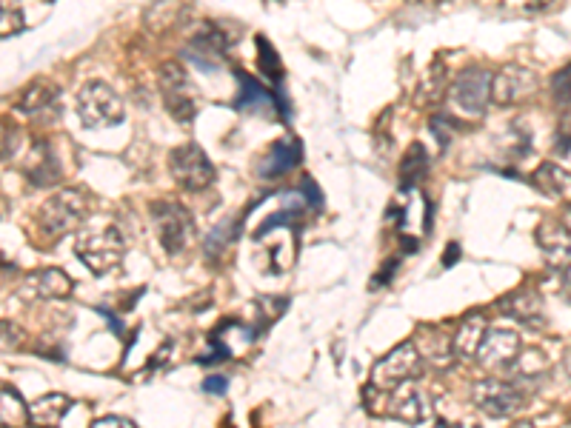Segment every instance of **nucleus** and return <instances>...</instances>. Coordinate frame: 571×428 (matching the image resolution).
I'll use <instances>...</instances> for the list:
<instances>
[{
  "label": "nucleus",
  "mask_w": 571,
  "mask_h": 428,
  "mask_svg": "<svg viewBox=\"0 0 571 428\" xmlns=\"http://www.w3.org/2000/svg\"><path fill=\"white\" fill-rule=\"evenodd\" d=\"M457 257H460V246H457V243H449V249L443 252V266H446V269L454 266V263H457Z\"/></svg>",
  "instance_id": "40"
},
{
  "label": "nucleus",
  "mask_w": 571,
  "mask_h": 428,
  "mask_svg": "<svg viewBox=\"0 0 571 428\" xmlns=\"http://www.w3.org/2000/svg\"><path fill=\"white\" fill-rule=\"evenodd\" d=\"M532 183L543 192V195L554 197V200H560V203H571V175L566 169H560V166H554V163H543L537 172H534Z\"/></svg>",
  "instance_id": "25"
},
{
  "label": "nucleus",
  "mask_w": 571,
  "mask_h": 428,
  "mask_svg": "<svg viewBox=\"0 0 571 428\" xmlns=\"http://www.w3.org/2000/svg\"><path fill=\"white\" fill-rule=\"evenodd\" d=\"M158 83L166 112L175 117L180 126L195 123L200 98H197V89L192 86L189 72L183 69V63H178V60H166V63L158 69Z\"/></svg>",
  "instance_id": "5"
},
{
  "label": "nucleus",
  "mask_w": 571,
  "mask_h": 428,
  "mask_svg": "<svg viewBox=\"0 0 571 428\" xmlns=\"http://www.w3.org/2000/svg\"><path fill=\"white\" fill-rule=\"evenodd\" d=\"M512 428H540V426H534V423H526V420H520V423H514Z\"/></svg>",
  "instance_id": "41"
},
{
  "label": "nucleus",
  "mask_w": 571,
  "mask_h": 428,
  "mask_svg": "<svg viewBox=\"0 0 571 428\" xmlns=\"http://www.w3.org/2000/svg\"><path fill=\"white\" fill-rule=\"evenodd\" d=\"M89 217V195L80 189H60L38 209L40 232L49 237H63L75 232Z\"/></svg>",
  "instance_id": "3"
},
{
  "label": "nucleus",
  "mask_w": 571,
  "mask_h": 428,
  "mask_svg": "<svg viewBox=\"0 0 571 428\" xmlns=\"http://www.w3.org/2000/svg\"><path fill=\"white\" fill-rule=\"evenodd\" d=\"M537 92V75L520 63H506L492 80V100L497 106L523 103Z\"/></svg>",
  "instance_id": "14"
},
{
  "label": "nucleus",
  "mask_w": 571,
  "mask_h": 428,
  "mask_svg": "<svg viewBox=\"0 0 571 428\" xmlns=\"http://www.w3.org/2000/svg\"><path fill=\"white\" fill-rule=\"evenodd\" d=\"M29 289L38 294L40 300H66L75 292V283L60 269H38L35 274H29Z\"/></svg>",
  "instance_id": "24"
},
{
  "label": "nucleus",
  "mask_w": 571,
  "mask_h": 428,
  "mask_svg": "<svg viewBox=\"0 0 571 428\" xmlns=\"http://www.w3.org/2000/svg\"><path fill=\"white\" fill-rule=\"evenodd\" d=\"M92 428H138L132 420H126V417H100L92 423Z\"/></svg>",
  "instance_id": "38"
},
{
  "label": "nucleus",
  "mask_w": 571,
  "mask_h": 428,
  "mask_svg": "<svg viewBox=\"0 0 571 428\" xmlns=\"http://www.w3.org/2000/svg\"><path fill=\"white\" fill-rule=\"evenodd\" d=\"M186 58L195 63L200 72H217L226 63V52H229V38L220 32L217 23H203L197 29L192 40L186 43Z\"/></svg>",
  "instance_id": "13"
},
{
  "label": "nucleus",
  "mask_w": 571,
  "mask_h": 428,
  "mask_svg": "<svg viewBox=\"0 0 571 428\" xmlns=\"http://www.w3.org/2000/svg\"><path fill=\"white\" fill-rule=\"evenodd\" d=\"M75 252L92 274H109L118 269L123 254H126V237L115 223L89 226L78 234Z\"/></svg>",
  "instance_id": "1"
},
{
  "label": "nucleus",
  "mask_w": 571,
  "mask_h": 428,
  "mask_svg": "<svg viewBox=\"0 0 571 428\" xmlns=\"http://www.w3.org/2000/svg\"><path fill=\"white\" fill-rule=\"evenodd\" d=\"M423 363H426V360L420 357L414 340H406V343L394 346L386 357L377 360L375 369H372V386H375L380 394H383V391L400 389V386H406V383H412V380L420 377Z\"/></svg>",
  "instance_id": "6"
},
{
  "label": "nucleus",
  "mask_w": 571,
  "mask_h": 428,
  "mask_svg": "<svg viewBox=\"0 0 571 428\" xmlns=\"http://www.w3.org/2000/svg\"><path fill=\"white\" fill-rule=\"evenodd\" d=\"M557 152L560 155H569L571 152V120H563L560 129H557Z\"/></svg>",
  "instance_id": "35"
},
{
  "label": "nucleus",
  "mask_w": 571,
  "mask_h": 428,
  "mask_svg": "<svg viewBox=\"0 0 571 428\" xmlns=\"http://www.w3.org/2000/svg\"><path fill=\"white\" fill-rule=\"evenodd\" d=\"M257 52H260L257 63H260L263 78H269L275 86H280V80H283V63H280V58H277L275 46L260 35V38H257Z\"/></svg>",
  "instance_id": "30"
},
{
  "label": "nucleus",
  "mask_w": 571,
  "mask_h": 428,
  "mask_svg": "<svg viewBox=\"0 0 571 428\" xmlns=\"http://www.w3.org/2000/svg\"><path fill=\"white\" fill-rule=\"evenodd\" d=\"M169 175L186 192H203L215 183V166L197 143H180L169 152Z\"/></svg>",
  "instance_id": "7"
},
{
  "label": "nucleus",
  "mask_w": 571,
  "mask_h": 428,
  "mask_svg": "<svg viewBox=\"0 0 571 428\" xmlns=\"http://www.w3.org/2000/svg\"><path fill=\"white\" fill-rule=\"evenodd\" d=\"M454 129H457V123H454L452 117H446V115L432 117V132H434V137L440 140V146H443V149H449Z\"/></svg>",
  "instance_id": "33"
},
{
  "label": "nucleus",
  "mask_w": 571,
  "mask_h": 428,
  "mask_svg": "<svg viewBox=\"0 0 571 428\" xmlns=\"http://www.w3.org/2000/svg\"><path fill=\"white\" fill-rule=\"evenodd\" d=\"M300 195L309 203L312 212H320V209H323V195H320V189H317V183L312 177H303V180H300Z\"/></svg>",
  "instance_id": "34"
},
{
  "label": "nucleus",
  "mask_w": 571,
  "mask_h": 428,
  "mask_svg": "<svg viewBox=\"0 0 571 428\" xmlns=\"http://www.w3.org/2000/svg\"><path fill=\"white\" fill-rule=\"evenodd\" d=\"M429 175V152H426V146L423 143H412L409 149H406V155L400 160V175H397V186H400V192H414L420 183H423V177Z\"/></svg>",
  "instance_id": "23"
},
{
  "label": "nucleus",
  "mask_w": 571,
  "mask_h": 428,
  "mask_svg": "<svg viewBox=\"0 0 571 428\" xmlns=\"http://www.w3.org/2000/svg\"><path fill=\"white\" fill-rule=\"evenodd\" d=\"M283 92H269L263 83L246 72H237V100L235 106L240 112H252V115L266 117H289V103H283Z\"/></svg>",
  "instance_id": "12"
},
{
  "label": "nucleus",
  "mask_w": 571,
  "mask_h": 428,
  "mask_svg": "<svg viewBox=\"0 0 571 428\" xmlns=\"http://www.w3.org/2000/svg\"><path fill=\"white\" fill-rule=\"evenodd\" d=\"M300 160H303L300 140H297V137H280V140H275V143L269 146V152L263 155L257 175L263 177V180H277V177L289 175L292 169H297Z\"/></svg>",
  "instance_id": "17"
},
{
  "label": "nucleus",
  "mask_w": 571,
  "mask_h": 428,
  "mask_svg": "<svg viewBox=\"0 0 571 428\" xmlns=\"http://www.w3.org/2000/svg\"><path fill=\"white\" fill-rule=\"evenodd\" d=\"M226 389H229V380L223 374H215V377L203 380V391L206 394H226Z\"/></svg>",
  "instance_id": "36"
},
{
  "label": "nucleus",
  "mask_w": 571,
  "mask_h": 428,
  "mask_svg": "<svg viewBox=\"0 0 571 428\" xmlns=\"http://www.w3.org/2000/svg\"><path fill=\"white\" fill-rule=\"evenodd\" d=\"M95 312H98L100 317H106V320H109V326H112V331H115L118 337H123V320H120L118 314H112L109 309H106V306H98Z\"/></svg>",
  "instance_id": "39"
},
{
  "label": "nucleus",
  "mask_w": 571,
  "mask_h": 428,
  "mask_svg": "<svg viewBox=\"0 0 571 428\" xmlns=\"http://www.w3.org/2000/svg\"><path fill=\"white\" fill-rule=\"evenodd\" d=\"M472 400L477 409L489 417H514L517 411L526 406L523 391L517 389L509 380L500 377H486L472 386Z\"/></svg>",
  "instance_id": "9"
},
{
  "label": "nucleus",
  "mask_w": 571,
  "mask_h": 428,
  "mask_svg": "<svg viewBox=\"0 0 571 428\" xmlns=\"http://www.w3.org/2000/svg\"><path fill=\"white\" fill-rule=\"evenodd\" d=\"M23 175L29 177L35 186H40V189H49V186H55L60 180L58 157H55L52 146H49L46 140H35V143H32L29 160H26V166H23Z\"/></svg>",
  "instance_id": "19"
},
{
  "label": "nucleus",
  "mask_w": 571,
  "mask_h": 428,
  "mask_svg": "<svg viewBox=\"0 0 571 428\" xmlns=\"http://www.w3.org/2000/svg\"><path fill=\"white\" fill-rule=\"evenodd\" d=\"M183 15L180 0H155L152 6H146V26L152 32H166L169 26H175Z\"/></svg>",
  "instance_id": "27"
},
{
  "label": "nucleus",
  "mask_w": 571,
  "mask_h": 428,
  "mask_svg": "<svg viewBox=\"0 0 571 428\" xmlns=\"http://www.w3.org/2000/svg\"><path fill=\"white\" fill-rule=\"evenodd\" d=\"M552 98L563 106L571 103V63H566L560 72H554L552 78Z\"/></svg>",
  "instance_id": "32"
},
{
  "label": "nucleus",
  "mask_w": 571,
  "mask_h": 428,
  "mask_svg": "<svg viewBox=\"0 0 571 428\" xmlns=\"http://www.w3.org/2000/svg\"><path fill=\"white\" fill-rule=\"evenodd\" d=\"M75 112L86 129H115L126 117L120 95L103 80H89L80 89L75 98Z\"/></svg>",
  "instance_id": "2"
},
{
  "label": "nucleus",
  "mask_w": 571,
  "mask_h": 428,
  "mask_svg": "<svg viewBox=\"0 0 571 428\" xmlns=\"http://www.w3.org/2000/svg\"><path fill=\"white\" fill-rule=\"evenodd\" d=\"M520 357V334L514 329H489L477 351V363L489 371H509Z\"/></svg>",
  "instance_id": "15"
},
{
  "label": "nucleus",
  "mask_w": 571,
  "mask_h": 428,
  "mask_svg": "<svg viewBox=\"0 0 571 428\" xmlns=\"http://www.w3.org/2000/svg\"><path fill=\"white\" fill-rule=\"evenodd\" d=\"M149 217H152L155 234H158L160 246L166 254H180L189 246V240L195 237V217L178 200H169V197L152 200Z\"/></svg>",
  "instance_id": "4"
},
{
  "label": "nucleus",
  "mask_w": 571,
  "mask_h": 428,
  "mask_svg": "<svg viewBox=\"0 0 571 428\" xmlns=\"http://www.w3.org/2000/svg\"><path fill=\"white\" fill-rule=\"evenodd\" d=\"M23 26H26V20H23V9H20L18 0H3V9H0V35H3V38L20 35Z\"/></svg>",
  "instance_id": "31"
},
{
  "label": "nucleus",
  "mask_w": 571,
  "mask_h": 428,
  "mask_svg": "<svg viewBox=\"0 0 571 428\" xmlns=\"http://www.w3.org/2000/svg\"><path fill=\"white\" fill-rule=\"evenodd\" d=\"M0 420H3V428H23L26 423H32L29 406L23 403V397H20L12 386H3V397H0Z\"/></svg>",
  "instance_id": "26"
},
{
  "label": "nucleus",
  "mask_w": 571,
  "mask_h": 428,
  "mask_svg": "<svg viewBox=\"0 0 571 428\" xmlns=\"http://www.w3.org/2000/svg\"><path fill=\"white\" fill-rule=\"evenodd\" d=\"M486 317L480 312L463 317L460 329L454 331V357L457 360H477V351L486 340Z\"/></svg>",
  "instance_id": "20"
},
{
  "label": "nucleus",
  "mask_w": 571,
  "mask_h": 428,
  "mask_svg": "<svg viewBox=\"0 0 571 428\" xmlns=\"http://www.w3.org/2000/svg\"><path fill=\"white\" fill-rule=\"evenodd\" d=\"M569 209H571V203H569Z\"/></svg>",
  "instance_id": "42"
},
{
  "label": "nucleus",
  "mask_w": 571,
  "mask_h": 428,
  "mask_svg": "<svg viewBox=\"0 0 571 428\" xmlns=\"http://www.w3.org/2000/svg\"><path fill=\"white\" fill-rule=\"evenodd\" d=\"M420 334H423V346L414 343L417 351H420V357L429 360L437 369H449L454 360H457L454 357V337H449L446 331H437L434 326H423Z\"/></svg>",
  "instance_id": "21"
},
{
  "label": "nucleus",
  "mask_w": 571,
  "mask_h": 428,
  "mask_svg": "<svg viewBox=\"0 0 571 428\" xmlns=\"http://www.w3.org/2000/svg\"><path fill=\"white\" fill-rule=\"evenodd\" d=\"M389 394L392 397L386 403V417H392L397 423H406V426H423V423L434 420L432 397L423 389H417V380L389 391Z\"/></svg>",
  "instance_id": "11"
},
{
  "label": "nucleus",
  "mask_w": 571,
  "mask_h": 428,
  "mask_svg": "<svg viewBox=\"0 0 571 428\" xmlns=\"http://www.w3.org/2000/svg\"><path fill=\"white\" fill-rule=\"evenodd\" d=\"M243 229V214L240 217H229V220H223L220 226L212 229V234L206 237V254L209 257H215V254H223L232 243H235V237L240 234Z\"/></svg>",
  "instance_id": "28"
},
{
  "label": "nucleus",
  "mask_w": 571,
  "mask_h": 428,
  "mask_svg": "<svg viewBox=\"0 0 571 428\" xmlns=\"http://www.w3.org/2000/svg\"><path fill=\"white\" fill-rule=\"evenodd\" d=\"M15 109H18L23 117L35 120V123H43V126L55 123L60 112H63V106H60V86L46 78L32 80L18 95Z\"/></svg>",
  "instance_id": "10"
},
{
  "label": "nucleus",
  "mask_w": 571,
  "mask_h": 428,
  "mask_svg": "<svg viewBox=\"0 0 571 428\" xmlns=\"http://www.w3.org/2000/svg\"><path fill=\"white\" fill-rule=\"evenodd\" d=\"M497 309L506 314V317L517 320V323H523V326H537L543 320V300H540V294L534 292L532 286H523L517 292L500 297Z\"/></svg>",
  "instance_id": "18"
},
{
  "label": "nucleus",
  "mask_w": 571,
  "mask_h": 428,
  "mask_svg": "<svg viewBox=\"0 0 571 428\" xmlns=\"http://www.w3.org/2000/svg\"><path fill=\"white\" fill-rule=\"evenodd\" d=\"M257 334L266 331L272 323H277L286 309H289V297H280V294H266V297H257Z\"/></svg>",
  "instance_id": "29"
},
{
  "label": "nucleus",
  "mask_w": 571,
  "mask_h": 428,
  "mask_svg": "<svg viewBox=\"0 0 571 428\" xmlns=\"http://www.w3.org/2000/svg\"><path fill=\"white\" fill-rule=\"evenodd\" d=\"M534 240L540 246V252L546 254V260L552 266L569 269L571 266V229L560 217H543L540 226L534 229Z\"/></svg>",
  "instance_id": "16"
},
{
  "label": "nucleus",
  "mask_w": 571,
  "mask_h": 428,
  "mask_svg": "<svg viewBox=\"0 0 571 428\" xmlns=\"http://www.w3.org/2000/svg\"><path fill=\"white\" fill-rule=\"evenodd\" d=\"M397 266H400V260H394V257H392V260L386 263V269L372 277V289H383V286H386V283L392 280V274H394V269H397Z\"/></svg>",
  "instance_id": "37"
},
{
  "label": "nucleus",
  "mask_w": 571,
  "mask_h": 428,
  "mask_svg": "<svg viewBox=\"0 0 571 428\" xmlns=\"http://www.w3.org/2000/svg\"><path fill=\"white\" fill-rule=\"evenodd\" d=\"M69 409H72V397L52 391V394L38 397V400L29 406V417H32V426L35 428H60V423H63V417H66V411Z\"/></svg>",
  "instance_id": "22"
},
{
  "label": "nucleus",
  "mask_w": 571,
  "mask_h": 428,
  "mask_svg": "<svg viewBox=\"0 0 571 428\" xmlns=\"http://www.w3.org/2000/svg\"><path fill=\"white\" fill-rule=\"evenodd\" d=\"M492 80L494 75L483 66H469L466 72H460L452 83L454 109L469 117L483 115L492 103Z\"/></svg>",
  "instance_id": "8"
}]
</instances>
